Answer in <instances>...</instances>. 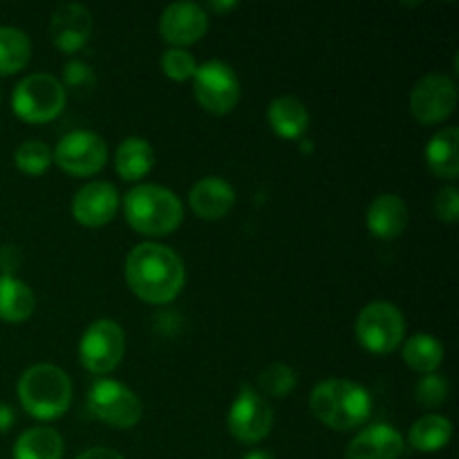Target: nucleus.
Returning <instances> with one entry per match:
<instances>
[{"label": "nucleus", "instance_id": "obj_15", "mask_svg": "<svg viewBox=\"0 0 459 459\" xmlns=\"http://www.w3.org/2000/svg\"><path fill=\"white\" fill-rule=\"evenodd\" d=\"M92 31V13L81 3H63L49 18V36L63 52L72 54L83 48Z\"/></svg>", "mask_w": 459, "mask_h": 459}, {"label": "nucleus", "instance_id": "obj_8", "mask_svg": "<svg viewBox=\"0 0 459 459\" xmlns=\"http://www.w3.org/2000/svg\"><path fill=\"white\" fill-rule=\"evenodd\" d=\"M88 408L97 420L115 429H133L143 415L142 399L115 379H97L88 390Z\"/></svg>", "mask_w": 459, "mask_h": 459}, {"label": "nucleus", "instance_id": "obj_10", "mask_svg": "<svg viewBox=\"0 0 459 459\" xmlns=\"http://www.w3.org/2000/svg\"><path fill=\"white\" fill-rule=\"evenodd\" d=\"M108 160V146L94 130H72L58 139L54 161L70 175H94Z\"/></svg>", "mask_w": 459, "mask_h": 459}, {"label": "nucleus", "instance_id": "obj_1", "mask_svg": "<svg viewBox=\"0 0 459 459\" xmlns=\"http://www.w3.org/2000/svg\"><path fill=\"white\" fill-rule=\"evenodd\" d=\"M126 281L142 300L164 305L179 296L186 269L175 249L160 242H142L133 247L126 258Z\"/></svg>", "mask_w": 459, "mask_h": 459}, {"label": "nucleus", "instance_id": "obj_23", "mask_svg": "<svg viewBox=\"0 0 459 459\" xmlns=\"http://www.w3.org/2000/svg\"><path fill=\"white\" fill-rule=\"evenodd\" d=\"M65 442L61 433L49 426H34L21 433L13 444V459H63Z\"/></svg>", "mask_w": 459, "mask_h": 459}, {"label": "nucleus", "instance_id": "obj_35", "mask_svg": "<svg viewBox=\"0 0 459 459\" xmlns=\"http://www.w3.org/2000/svg\"><path fill=\"white\" fill-rule=\"evenodd\" d=\"M13 420H16V417H13V408L0 402V435L7 433V430L12 429Z\"/></svg>", "mask_w": 459, "mask_h": 459}, {"label": "nucleus", "instance_id": "obj_32", "mask_svg": "<svg viewBox=\"0 0 459 459\" xmlns=\"http://www.w3.org/2000/svg\"><path fill=\"white\" fill-rule=\"evenodd\" d=\"M63 79H65V85L70 88H90L94 83V70L81 58H72V61L65 63L63 67Z\"/></svg>", "mask_w": 459, "mask_h": 459}, {"label": "nucleus", "instance_id": "obj_12", "mask_svg": "<svg viewBox=\"0 0 459 459\" xmlns=\"http://www.w3.org/2000/svg\"><path fill=\"white\" fill-rule=\"evenodd\" d=\"M457 106L455 81L442 72H429L415 83L411 92V110L421 124H439Z\"/></svg>", "mask_w": 459, "mask_h": 459}, {"label": "nucleus", "instance_id": "obj_13", "mask_svg": "<svg viewBox=\"0 0 459 459\" xmlns=\"http://www.w3.org/2000/svg\"><path fill=\"white\" fill-rule=\"evenodd\" d=\"M209 30V13L200 3L191 0H178V3L166 4L160 16V31L173 48H184L202 36Z\"/></svg>", "mask_w": 459, "mask_h": 459}, {"label": "nucleus", "instance_id": "obj_4", "mask_svg": "<svg viewBox=\"0 0 459 459\" xmlns=\"http://www.w3.org/2000/svg\"><path fill=\"white\" fill-rule=\"evenodd\" d=\"M18 399L36 420H58L70 408L72 381L54 363H36L18 379Z\"/></svg>", "mask_w": 459, "mask_h": 459}, {"label": "nucleus", "instance_id": "obj_30", "mask_svg": "<svg viewBox=\"0 0 459 459\" xmlns=\"http://www.w3.org/2000/svg\"><path fill=\"white\" fill-rule=\"evenodd\" d=\"M415 394H417V402H420L421 406H429V408L439 406V403L446 402L448 397L446 377L437 375V372L424 375L420 381H417Z\"/></svg>", "mask_w": 459, "mask_h": 459}, {"label": "nucleus", "instance_id": "obj_3", "mask_svg": "<svg viewBox=\"0 0 459 459\" xmlns=\"http://www.w3.org/2000/svg\"><path fill=\"white\" fill-rule=\"evenodd\" d=\"M124 213L134 231L161 238L182 224L184 206L170 188L160 184H137L126 193Z\"/></svg>", "mask_w": 459, "mask_h": 459}, {"label": "nucleus", "instance_id": "obj_5", "mask_svg": "<svg viewBox=\"0 0 459 459\" xmlns=\"http://www.w3.org/2000/svg\"><path fill=\"white\" fill-rule=\"evenodd\" d=\"M65 85L48 72L22 76L12 92V108L27 124H45L65 108Z\"/></svg>", "mask_w": 459, "mask_h": 459}, {"label": "nucleus", "instance_id": "obj_26", "mask_svg": "<svg viewBox=\"0 0 459 459\" xmlns=\"http://www.w3.org/2000/svg\"><path fill=\"white\" fill-rule=\"evenodd\" d=\"M31 58V40L22 30L0 25V74L21 72Z\"/></svg>", "mask_w": 459, "mask_h": 459}, {"label": "nucleus", "instance_id": "obj_22", "mask_svg": "<svg viewBox=\"0 0 459 459\" xmlns=\"http://www.w3.org/2000/svg\"><path fill=\"white\" fill-rule=\"evenodd\" d=\"M36 296L21 278L0 273V318L7 323H22L34 314Z\"/></svg>", "mask_w": 459, "mask_h": 459}, {"label": "nucleus", "instance_id": "obj_9", "mask_svg": "<svg viewBox=\"0 0 459 459\" xmlns=\"http://www.w3.org/2000/svg\"><path fill=\"white\" fill-rule=\"evenodd\" d=\"M193 92L200 106L213 115H227L240 101V79L229 63L211 58L197 65Z\"/></svg>", "mask_w": 459, "mask_h": 459}, {"label": "nucleus", "instance_id": "obj_14", "mask_svg": "<svg viewBox=\"0 0 459 459\" xmlns=\"http://www.w3.org/2000/svg\"><path fill=\"white\" fill-rule=\"evenodd\" d=\"M117 209H119V191L115 184L103 179L83 184L72 200V215L83 227H103L115 218Z\"/></svg>", "mask_w": 459, "mask_h": 459}, {"label": "nucleus", "instance_id": "obj_28", "mask_svg": "<svg viewBox=\"0 0 459 459\" xmlns=\"http://www.w3.org/2000/svg\"><path fill=\"white\" fill-rule=\"evenodd\" d=\"M13 161L27 175H40L52 164V151L40 139H27L13 152Z\"/></svg>", "mask_w": 459, "mask_h": 459}, {"label": "nucleus", "instance_id": "obj_34", "mask_svg": "<svg viewBox=\"0 0 459 459\" xmlns=\"http://www.w3.org/2000/svg\"><path fill=\"white\" fill-rule=\"evenodd\" d=\"M76 459H126L121 455L119 451H115V448H108V446H92L88 448V451L81 453Z\"/></svg>", "mask_w": 459, "mask_h": 459}, {"label": "nucleus", "instance_id": "obj_16", "mask_svg": "<svg viewBox=\"0 0 459 459\" xmlns=\"http://www.w3.org/2000/svg\"><path fill=\"white\" fill-rule=\"evenodd\" d=\"M406 451V439L394 426L372 424L352 437L345 459H399Z\"/></svg>", "mask_w": 459, "mask_h": 459}, {"label": "nucleus", "instance_id": "obj_11", "mask_svg": "<svg viewBox=\"0 0 459 459\" xmlns=\"http://www.w3.org/2000/svg\"><path fill=\"white\" fill-rule=\"evenodd\" d=\"M227 426L242 444H258L273 426V411L267 399L251 385H245L229 411Z\"/></svg>", "mask_w": 459, "mask_h": 459}, {"label": "nucleus", "instance_id": "obj_6", "mask_svg": "<svg viewBox=\"0 0 459 459\" xmlns=\"http://www.w3.org/2000/svg\"><path fill=\"white\" fill-rule=\"evenodd\" d=\"M357 339L375 354H388L402 345L406 334V318L390 300H372L357 316Z\"/></svg>", "mask_w": 459, "mask_h": 459}, {"label": "nucleus", "instance_id": "obj_20", "mask_svg": "<svg viewBox=\"0 0 459 459\" xmlns=\"http://www.w3.org/2000/svg\"><path fill=\"white\" fill-rule=\"evenodd\" d=\"M155 164V151H152L151 142L143 137H126L119 143L115 155V169L126 182H137V179L146 178Z\"/></svg>", "mask_w": 459, "mask_h": 459}, {"label": "nucleus", "instance_id": "obj_31", "mask_svg": "<svg viewBox=\"0 0 459 459\" xmlns=\"http://www.w3.org/2000/svg\"><path fill=\"white\" fill-rule=\"evenodd\" d=\"M435 213H437L439 220L444 222H457L459 218V191L453 184L448 186H442L437 193H435Z\"/></svg>", "mask_w": 459, "mask_h": 459}, {"label": "nucleus", "instance_id": "obj_33", "mask_svg": "<svg viewBox=\"0 0 459 459\" xmlns=\"http://www.w3.org/2000/svg\"><path fill=\"white\" fill-rule=\"evenodd\" d=\"M21 260H22L21 251H18L16 247H12V245L0 247V269H3V273L13 276V272L21 267Z\"/></svg>", "mask_w": 459, "mask_h": 459}, {"label": "nucleus", "instance_id": "obj_37", "mask_svg": "<svg viewBox=\"0 0 459 459\" xmlns=\"http://www.w3.org/2000/svg\"><path fill=\"white\" fill-rule=\"evenodd\" d=\"M242 459H273L272 453L267 451H249Z\"/></svg>", "mask_w": 459, "mask_h": 459}, {"label": "nucleus", "instance_id": "obj_36", "mask_svg": "<svg viewBox=\"0 0 459 459\" xmlns=\"http://www.w3.org/2000/svg\"><path fill=\"white\" fill-rule=\"evenodd\" d=\"M206 7H209L211 12H229V9L238 7V3H236V0H229V3H218V0H211Z\"/></svg>", "mask_w": 459, "mask_h": 459}, {"label": "nucleus", "instance_id": "obj_18", "mask_svg": "<svg viewBox=\"0 0 459 459\" xmlns=\"http://www.w3.org/2000/svg\"><path fill=\"white\" fill-rule=\"evenodd\" d=\"M366 224L372 236L393 240L403 233L408 224V206L397 193H379L366 211Z\"/></svg>", "mask_w": 459, "mask_h": 459}, {"label": "nucleus", "instance_id": "obj_7", "mask_svg": "<svg viewBox=\"0 0 459 459\" xmlns=\"http://www.w3.org/2000/svg\"><path fill=\"white\" fill-rule=\"evenodd\" d=\"M126 352V332L112 318H99L85 327L79 341V359L92 375H108L121 363Z\"/></svg>", "mask_w": 459, "mask_h": 459}, {"label": "nucleus", "instance_id": "obj_24", "mask_svg": "<svg viewBox=\"0 0 459 459\" xmlns=\"http://www.w3.org/2000/svg\"><path fill=\"white\" fill-rule=\"evenodd\" d=\"M453 437V424L448 417L444 415H430L420 417L415 424L411 426L408 433V444L420 453H437L451 442Z\"/></svg>", "mask_w": 459, "mask_h": 459}, {"label": "nucleus", "instance_id": "obj_21", "mask_svg": "<svg viewBox=\"0 0 459 459\" xmlns=\"http://www.w3.org/2000/svg\"><path fill=\"white\" fill-rule=\"evenodd\" d=\"M267 117L273 133L281 134V137L285 139H299L309 126L307 106H305L300 99L291 97V94L273 99V101L269 103Z\"/></svg>", "mask_w": 459, "mask_h": 459}, {"label": "nucleus", "instance_id": "obj_27", "mask_svg": "<svg viewBox=\"0 0 459 459\" xmlns=\"http://www.w3.org/2000/svg\"><path fill=\"white\" fill-rule=\"evenodd\" d=\"M296 372L294 368L287 366V363H272V366L264 368L263 372L258 375V393L267 394V397H276L282 399L296 388Z\"/></svg>", "mask_w": 459, "mask_h": 459}, {"label": "nucleus", "instance_id": "obj_19", "mask_svg": "<svg viewBox=\"0 0 459 459\" xmlns=\"http://www.w3.org/2000/svg\"><path fill=\"white\" fill-rule=\"evenodd\" d=\"M426 164L437 178L455 179L459 175V128L446 126L426 143Z\"/></svg>", "mask_w": 459, "mask_h": 459}, {"label": "nucleus", "instance_id": "obj_29", "mask_svg": "<svg viewBox=\"0 0 459 459\" xmlns=\"http://www.w3.org/2000/svg\"><path fill=\"white\" fill-rule=\"evenodd\" d=\"M161 70L169 79L173 81H186L193 79L197 70V63L193 58L191 52H186L184 48H169L161 54Z\"/></svg>", "mask_w": 459, "mask_h": 459}, {"label": "nucleus", "instance_id": "obj_25", "mask_svg": "<svg viewBox=\"0 0 459 459\" xmlns=\"http://www.w3.org/2000/svg\"><path fill=\"white\" fill-rule=\"evenodd\" d=\"M403 361L421 375H430L437 370L444 361V345L433 334H412L403 345Z\"/></svg>", "mask_w": 459, "mask_h": 459}, {"label": "nucleus", "instance_id": "obj_2", "mask_svg": "<svg viewBox=\"0 0 459 459\" xmlns=\"http://www.w3.org/2000/svg\"><path fill=\"white\" fill-rule=\"evenodd\" d=\"M309 408L330 429L352 430L370 420L372 397L357 381L323 379L309 394Z\"/></svg>", "mask_w": 459, "mask_h": 459}, {"label": "nucleus", "instance_id": "obj_17", "mask_svg": "<svg viewBox=\"0 0 459 459\" xmlns=\"http://www.w3.org/2000/svg\"><path fill=\"white\" fill-rule=\"evenodd\" d=\"M188 204L202 220H220L236 204V191L220 175H206L191 186Z\"/></svg>", "mask_w": 459, "mask_h": 459}]
</instances>
